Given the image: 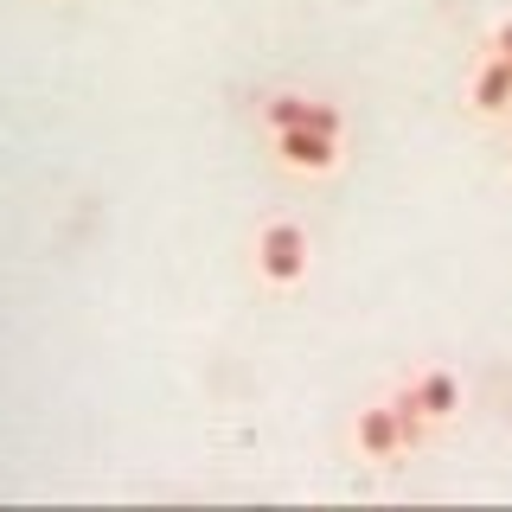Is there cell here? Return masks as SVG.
Returning <instances> with one entry per match:
<instances>
[{"label":"cell","instance_id":"1","mask_svg":"<svg viewBox=\"0 0 512 512\" xmlns=\"http://www.w3.org/2000/svg\"><path fill=\"white\" fill-rule=\"evenodd\" d=\"M256 269L276 288L308 276V237H301V224H263V237H256Z\"/></svg>","mask_w":512,"mask_h":512},{"label":"cell","instance_id":"2","mask_svg":"<svg viewBox=\"0 0 512 512\" xmlns=\"http://www.w3.org/2000/svg\"><path fill=\"white\" fill-rule=\"evenodd\" d=\"M276 154L295 173H333L340 167V135H327V128H276Z\"/></svg>","mask_w":512,"mask_h":512},{"label":"cell","instance_id":"3","mask_svg":"<svg viewBox=\"0 0 512 512\" xmlns=\"http://www.w3.org/2000/svg\"><path fill=\"white\" fill-rule=\"evenodd\" d=\"M352 442H359V455H365V461H391V455H404V436H397V410H391V404L359 410V423H352Z\"/></svg>","mask_w":512,"mask_h":512},{"label":"cell","instance_id":"4","mask_svg":"<svg viewBox=\"0 0 512 512\" xmlns=\"http://www.w3.org/2000/svg\"><path fill=\"white\" fill-rule=\"evenodd\" d=\"M263 122L269 128H327V135H340V109H333V103H308V96H269Z\"/></svg>","mask_w":512,"mask_h":512},{"label":"cell","instance_id":"5","mask_svg":"<svg viewBox=\"0 0 512 512\" xmlns=\"http://www.w3.org/2000/svg\"><path fill=\"white\" fill-rule=\"evenodd\" d=\"M468 96H474L480 116H506V109H512V58L493 52V58L474 71V90H468Z\"/></svg>","mask_w":512,"mask_h":512},{"label":"cell","instance_id":"6","mask_svg":"<svg viewBox=\"0 0 512 512\" xmlns=\"http://www.w3.org/2000/svg\"><path fill=\"white\" fill-rule=\"evenodd\" d=\"M416 397H423L429 423H448V416L461 410V378L455 372H423V378H416Z\"/></svg>","mask_w":512,"mask_h":512},{"label":"cell","instance_id":"7","mask_svg":"<svg viewBox=\"0 0 512 512\" xmlns=\"http://www.w3.org/2000/svg\"><path fill=\"white\" fill-rule=\"evenodd\" d=\"M391 410H397V436H404V448H423L429 416H423V397H416V384H404V391L391 397Z\"/></svg>","mask_w":512,"mask_h":512},{"label":"cell","instance_id":"8","mask_svg":"<svg viewBox=\"0 0 512 512\" xmlns=\"http://www.w3.org/2000/svg\"><path fill=\"white\" fill-rule=\"evenodd\" d=\"M493 52H500V58H512V20H506L500 32H493Z\"/></svg>","mask_w":512,"mask_h":512}]
</instances>
